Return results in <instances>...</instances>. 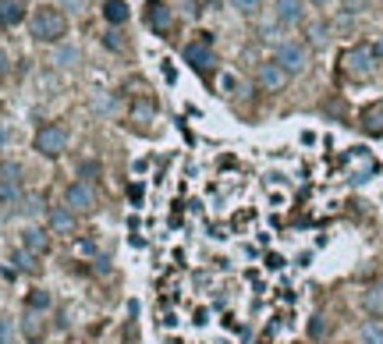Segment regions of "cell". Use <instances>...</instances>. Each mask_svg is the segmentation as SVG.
<instances>
[{"mask_svg": "<svg viewBox=\"0 0 383 344\" xmlns=\"http://www.w3.org/2000/svg\"><path fill=\"white\" fill-rule=\"evenodd\" d=\"M259 85L267 89V92H280L287 85V71L277 64V60H267V64L259 68Z\"/></svg>", "mask_w": 383, "mask_h": 344, "instance_id": "ba28073f", "label": "cell"}, {"mask_svg": "<svg viewBox=\"0 0 383 344\" xmlns=\"http://www.w3.org/2000/svg\"><path fill=\"white\" fill-rule=\"evenodd\" d=\"M220 85H224L227 92H234V89H238V78H234V75H220Z\"/></svg>", "mask_w": 383, "mask_h": 344, "instance_id": "f1b7e54d", "label": "cell"}, {"mask_svg": "<svg viewBox=\"0 0 383 344\" xmlns=\"http://www.w3.org/2000/svg\"><path fill=\"white\" fill-rule=\"evenodd\" d=\"M21 334H25L28 341H39V337H43V323H39V316H25V320H21Z\"/></svg>", "mask_w": 383, "mask_h": 344, "instance_id": "d6986e66", "label": "cell"}, {"mask_svg": "<svg viewBox=\"0 0 383 344\" xmlns=\"http://www.w3.org/2000/svg\"><path fill=\"white\" fill-rule=\"evenodd\" d=\"M64 206L71 213H93L96 209V196H93V189L85 181H71L68 192H64Z\"/></svg>", "mask_w": 383, "mask_h": 344, "instance_id": "277c9868", "label": "cell"}, {"mask_svg": "<svg viewBox=\"0 0 383 344\" xmlns=\"http://www.w3.org/2000/svg\"><path fill=\"white\" fill-rule=\"evenodd\" d=\"M277 64H280L287 75H302L305 64H309V53H305V46H299V43H280V46H277Z\"/></svg>", "mask_w": 383, "mask_h": 344, "instance_id": "8992f818", "label": "cell"}, {"mask_svg": "<svg viewBox=\"0 0 383 344\" xmlns=\"http://www.w3.org/2000/svg\"><path fill=\"white\" fill-rule=\"evenodd\" d=\"M33 36L39 43H57L68 36V18L57 11V8H39L33 15Z\"/></svg>", "mask_w": 383, "mask_h": 344, "instance_id": "6da1fadb", "label": "cell"}, {"mask_svg": "<svg viewBox=\"0 0 383 344\" xmlns=\"http://www.w3.org/2000/svg\"><path fill=\"white\" fill-rule=\"evenodd\" d=\"M21 18H25V8L18 4V0H0V25L11 28V25H18Z\"/></svg>", "mask_w": 383, "mask_h": 344, "instance_id": "9a60e30c", "label": "cell"}, {"mask_svg": "<svg viewBox=\"0 0 383 344\" xmlns=\"http://www.w3.org/2000/svg\"><path fill=\"white\" fill-rule=\"evenodd\" d=\"M267 266H270V270H280L284 259H280V256H267Z\"/></svg>", "mask_w": 383, "mask_h": 344, "instance_id": "1f68e13d", "label": "cell"}, {"mask_svg": "<svg viewBox=\"0 0 383 344\" xmlns=\"http://www.w3.org/2000/svg\"><path fill=\"white\" fill-rule=\"evenodd\" d=\"M8 71V53H4V46H0V75Z\"/></svg>", "mask_w": 383, "mask_h": 344, "instance_id": "d6a6232c", "label": "cell"}, {"mask_svg": "<svg viewBox=\"0 0 383 344\" xmlns=\"http://www.w3.org/2000/svg\"><path fill=\"white\" fill-rule=\"evenodd\" d=\"M312 4H330V0H312Z\"/></svg>", "mask_w": 383, "mask_h": 344, "instance_id": "e575fe53", "label": "cell"}, {"mask_svg": "<svg viewBox=\"0 0 383 344\" xmlns=\"http://www.w3.org/2000/svg\"><path fill=\"white\" fill-rule=\"evenodd\" d=\"M28 309H50V295L46 291H33L28 295Z\"/></svg>", "mask_w": 383, "mask_h": 344, "instance_id": "603a6c76", "label": "cell"}, {"mask_svg": "<svg viewBox=\"0 0 383 344\" xmlns=\"http://www.w3.org/2000/svg\"><path fill=\"white\" fill-rule=\"evenodd\" d=\"M11 337H15L11 323H8V320H0V344H11Z\"/></svg>", "mask_w": 383, "mask_h": 344, "instance_id": "484cf974", "label": "cell"}, {"mask_svg": "<svg viewBox=\"0 0 383 344\" xmlns=\"http://www.w3.org/2000/svg\"><path fill=\"white\" fill-rule=\"evenodd\" d=\"M362 305L373 312V316H383V288H369L366 298H362Z\"/></svg>", "mask_w": 383, "mask_h": 344, "instance_id": "e0dca14e", "label": "cell"}, {"mask_svg": "<svg viewBox=\"0 0 383 344\" xmlns=\"http://www.w3.org/2000/svg\"><path fill=\"white\" fill-rule=\"evenodd\" d=\"M150 25H153V33H170V25H174V18H170V8L167 4H160V0H150Z\"/></svg>", "mask_w": 383, "mask_h": 344, "instance_id": "9c48e42d", "label": "cell"}, {"mask_svg": "<svg viewBox=\"0 0 383 344\" xmlns=\"http://www.w3.org/2000/svg\"><path fill=\"white\" fill-rule=\"evenodd\" d=\"M277 22L284 25L302 22V0H277Z\"/></svg>", "mask_w": 383, "mask_h": 344, "instance_id": "5bb4252c", "label": "cell"}, {"mask_svg": "<svg viewBox=\"0 0 383 344\" xmlns=\"http://www.w3.org/2000/svg\"><path fill=\"white\" fill-rule=\"evenodd\" d=\"M36 149L43 156H61L68 149V128L64 124H46V128L36 132Z\"/></svg>", "mask_w": 383, "mask_h": 344, "instance_id": "3957f363", "label": "cell"}, {"mask_svg": "<svg viewBox=\"0 0 383 344\" xmlns=\"http://www.w3.org/2000/svg\"><path fill=\"white\" fill-rule=\"evenodd\" d=\"M11 259H15V266H18V270H25V273H36V270H39V266H36V256H33V252H15Z\"/></svg>", "mask_w": 383, "mask_h": 344, "instance_id": "44dd1931", "label": "cell"}, {"mask_svg": "<svg viewBox=\"0 0 383 344\" xmlns=\"http://www.w3.org/2000/svg\"><path fill=\"white\" fill-rule=\"evenodd\" d=\"M373 53H376V57H380V60H383V40H380V43H376V46H373Z\"/></svg>", "mask_w": 383, "mask_h": 344, "instance_id": "836d02e7", "label": "cell"}, {"mask_svg": "<svg viewBox=\"0 0 383 344\" xmlns=\"http://www.w3.org/2000/svg\"><path fill=\"white\" fill-rule=\"evenodd\" d=\"M231 4L238 8L242 15H256V11H259V0H231Z\"/></svg>", "mask_w": 383, "mask_h": 344, "instance_id": "cb8c5ba5", "label": "cell"}, {"mask_svg": "<svg viewBox=\"0 0 383 344\" xmlns=\"http://www.w3.org/2000/svg\"><path fill=\"white\" fill-rule=\"evenodd\" d=\"M103 43H107L110 50H125V43H121V40H117V33H110V36H103Z\"/></svg>", "mask_w": 383, "mask_h": 344, "instance_id": "83f0119b", "label": "cell"}, {"mask_svg": "<svg viewBox=\"0 0 383 344\" xmlns=\"http://www.w3.org/2000/svg\"><path fill=\"white\" fill-rule=\"evenodd\" d=\"M362 132L366 135H383V103H373L362 110Z\"/></svg>", "mask_w": 383, "mask_h": 344, "instance_id": "8fae6325", "label": "cell"}, {"mask_svg": "<svg viewBox=\"0 0 383 344\" xmlns=\"http://www.w3.org/2000/svg\"><path fill=\"white\" fill-rule=\"evenodd\" d=\"M344 164L351 167V181H355V184L376 174V160H373V156H369L366 149H351V153L344 156Z\"/></svg>", "mask_w": 383, "mask_h": 344, "instance_id": "52a82bcc", "label": "cell"}, {"mask_svg": "<svg viewBox=\"0 0 383 344\" xmlns=\"http://www.w3.org/2000/svg\"><path fill=\"white\" fill-rule=\"evenodd\" d=\"M78 60V50H61L57 53V64H75Z\"/></svg>", "mask_w": 383, "mask_h": 344, "instance_id": "d4e9b609", "label": "cell"}, {"mask_svg": "<svg viewBox=\"0 0 383 344\" xmlns=\"http://www.w3.org/2000/svg\"><path fill=\"white\" fill-rule=\"evenodd\" d=\"M128 4H125V0H103V18L110 22V25H125L128 22Z\"/></svg>", "mask_w": 383, "mask_h": 344, "instance_id": "4fadbf2b", "label": "cell"}, {"mask_svg": "<svg viewBox=\"0 0 383 344\" xmlns=\"http://www.w3.org/2000/svg\"><path fill=\"white\" fill-rule=\"evenodd\" d=\"M341 68H344V75H351V78H369L373 75V68H376V53H373V46H366V43H359V46H351V50H344L341 53Z\"/></svg>", "mask_w": 383, "mask_h": 344, "instance_id": "7a4b0ae2", "label": "cell"}, {"mask_svg": "<svg viewBox=\"0 0 383 344\" xmlns=\"http://www.w3.org/2000/svg\"><path fill=\"white\" fill-rule=\"evenodd\" d=\"M309 334H312V337H323V334H327V323H323V320L316 316V320L309 323Z\"/></svg>", "mask_w": 383, "mask_h": 344, "instance_id": "4316f807", "label": "cell"}, {"mask_svg": "<svg viewBox=\"0 0 383 344\" xmlns=\"http://www.w3.org/2000/svg\"><path fill=\"white\" fill-rule=\"evenodd\" d=\"M46 216H50V227H53V231H61V234L75 231V213H71L68 206H53Z\"/></svg>", "mask_w": 383, "mask_h": 344, "instance_id": "7c38bea8", "label": "cell"}, {"mask_svg": "<svg viewBox=\"0 0 383 344\" xmlns=\"http://www.w3.org/2000/svg\"><path fill=\"white\" fill-rule=\"evenodd\" d=\"M100 178V164L96 160H85L82 167H78V181H85V184H93Z\"/></svg>", "mask_w": 383, "mask_h": 344, "instance_id": "ffe728a7", "label": "cell"}, {"mask_svg": "<svg viewBox=\"0 0 383 344\" xmlns=\"http://www.w3.org/2000/svg\"><path fill=\"white\" fill-rule=\"evenodd\" d=\"M185 60H188L195 71H210V68L217 64V57H213V40L202 36V40L188 43V46H185Z\"/></svg>", "mask_w": 383, "mask_h": 344, "instance_id": "5b68a950", "label": "cell"}, {"mask_svg": "<svg viewBox=\"0 0 383 344\" xmlns=\"http://www.w3.org/2000/svg\"><path fill=\"white\" fill-rule=\"evenodd\" d=\"M0 184H4V189H21V167L15 160L0 164Z\"/></svg>", "mask_w": 383, "mask_h": 344, "instance_id": "2e32d148", "label": "cell"}, {"mask_svg": "<svg viewBox=\"0 0 383 344\" xmlns=\"http://www.w3.org/2000/svg\"><path fill=\"white\" fill-rule=\"evenodd\" d=\"M150 114H153V107H150V103H142L139 110H132V117H139V121H145V117H150Z\"/></svg>", "mask_w": 383, "mask_h": 344, "instance_id": "f546056e", "label": "cell"}, {"mask_svg": "<svg viewBox=\"0 0 383 344\" xmlns=\"http://www.w3.org/2000/svg\"><path fill=\"white\" fill-rule=\"evenodd\" d=\"M21 199V189H4V184H0V206H15Z\"/></svg>", "mask_w": 383, "mask_h": 344, "instance_id": "7402d4cb", "label": "cell"}, {"mask_svg": "<svg viewBox=\"0 0 383 344\" xmlns=\"http://www.w3.org/2000/svg\"><path fill=\"white\" fill-rule=\"evenodd\" d=\"M128 196H132V203H142V184H132Z\"/></svg>", "mask_w": 383, "mask_h": 344, "instance_id": "4dcf8cb0", "label": "cell"}, {"mask_svg": "<svg viewBox=\"0 0 383 344\" xmlns=\"http://www.w3.org/2000/svg\"><path fill=\"white\" fill-rule=\"evenodd\" d=\"M362 344H383V323L380 320H369L362 327Z\"/></svg>", "mask_w": 383, "mask_h": 344, "instance_id": "ac0fdd59", "label": "cell"}, {"mask_svg": "<svg viewBox=\"0 0 383 344\" xmlns=\"http://www.w3.org/2000/svg\"><path fill=\"white\" fill-rule=\"evenodd\" d=\"M21 245H25V252H33V256H43V252H50V238H46L39 227H28V231L21 234Z\"/></svg>", "mask_w": 383, "mask_h": 344, "instance_id": "30bf717a", "label": "cell"}]
</instances>
